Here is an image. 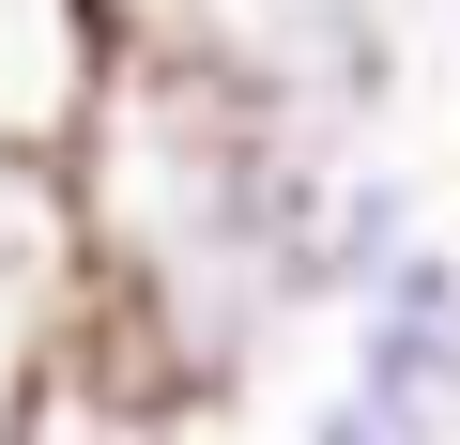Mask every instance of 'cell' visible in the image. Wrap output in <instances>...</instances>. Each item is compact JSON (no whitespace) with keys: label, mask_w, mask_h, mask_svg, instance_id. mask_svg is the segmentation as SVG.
I'll use <instances>...</instances> for the list:
<instances>
[{"label":"cell","mask_w":460,"mask_h":445,"mask_svg":"<svg viewBox=\"0 0 460 445\" xmlns=\"http://www.w3.org/2000/svg\"><path fill=\"white\" fill-rule=\"evenodd\" d=\"M338 138L277 123L199 62L123 47L93 123H77V215H93V307L108 338L169 384L215 399L246 384L292 323H323V215H338Z\"/></svg>","instance_id":"1"},{"label":"cell","mask_w":460,"mask_h":445,"mask_svg":"<svg viewBox=\"0 0 460 445\" xmlns=\"http://www.w3.org/2000/svg\"><path fill=\"white\" fill-rule=\"evenodd\" d=\"M338 384L368 414H399L414 445H460V246L445 231L338 307Z\"/></svg>","instance_id":"2"},{"label":"cell","mask_w":460,"mask_h":445,"mask_svg":"<svg viewBox=\"0 0 460 445\" xmlns=\"http://www.w3.org/2000/svg\"><path fill=\"white\" fill-rule=\"evenodd\" d=\"M108 62H123L108 0H0V138L16 154H77Z\"/></svg>","instance_id":"3"},{"label":"cell","mask_w":460,"mask_h":445,"mask_svg":"<svg viewBox=\"0 0 460 445\" xmlns=\"http://www.w3.org/2000/svg\"><path fill=\"white\" fill-rule=\"evenodd\" d=\"M0 292H31V307H93L77 154H16V138H0Z\"/></svg>","instance_id":"4"},{"label":"cell","mask_w":460,"mask_h":445,"mask_svg":"<svg viewBox=\"0 0 460 445\" xmlns=\"http://www.w3.org/2000/svg\"><path fill=\"white\" fill-rule=\"evenodd\" d=\"M307 445H414V430H399V414H368L353 384H323V399H307Z\"/></svg>","instance_id":"5"}]
</instances>
